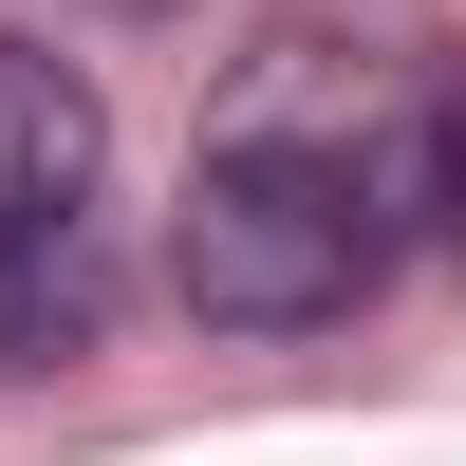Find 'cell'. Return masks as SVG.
<instances>
[{
    "label": "cell",
    "mask_w": 466,
    "mask_h": 466,
    "mask_svg": "<svg viewBox=\"0 0 466 466\" xmlns=\"http://www.w3.org/2000/svg\"><path fill=\"white\" fill-rule=\"evenodd\" d=\"M94 318H112V243L94 224H75V243H0V373L94 355Z\"/></svg>",
    "instance_id": "cell-3"
},
{
    "label": "cell",
    "mask_w": 466,
    "mask_h": 466,
    "mask_svg": "<svg viewBox=\"0 0 466 466\" xmlns=\"http://www.w3.org/2000/svg\"><path fill=\"white\" fill-rule=\"evenodd\" d=\"M94 168H112V112L56 37H0V243H75L94 224Z\"/></svg>",
    "instance_id": "cell-2"
},
{
    "label": "cell",
    "mask_w": 466,
    "mask_h": 466,
    "mask_svg": "<svg viewBox=\"0 0 466 466\" xmlns=\"http://www.w3.org/2000/svg\"><path fill=\"white\" fill-rule=\"evenodd\" d=\"M168 280L206 336H318L392 280V206L318 149H206L187 168V224H168Z\"/></svg>",
    "instance_id": "cell-1"
},
{
    "label": "cell",
    "mask_w": 466,
    "mask_h": 466,
    "mask_svg": "<svg viewBox=\"0 0 466 466\" xmlns=\"http://www.w3.org/2000/svg\"><path fill=\"white\" fill-rule=\"evenodd\" d=\"M94 19H168V0H94Z\"/></svg>",
    "instance_id": "cell-4"
}]
</instances>
